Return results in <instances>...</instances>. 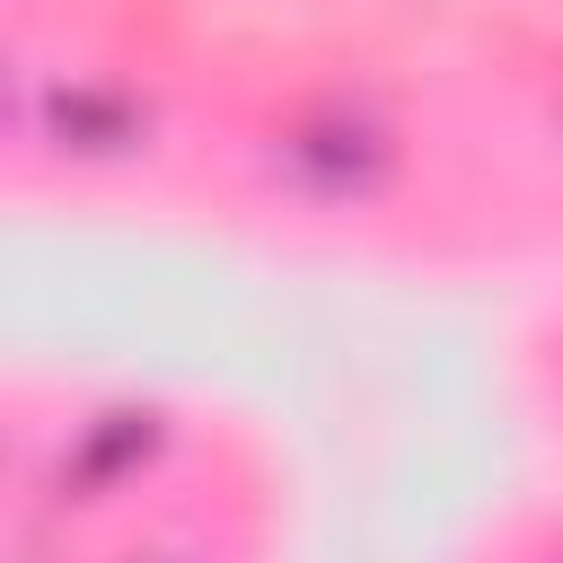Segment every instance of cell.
<instances>
[{
  "instance_id": "6da1fadb",
  "label": "cell",
  "mask_w": 563,
  "mask_h": 563,
  "mask_svg": "<svg viewBox=\"0 0 563 563\" xmlns=\"http://www.w3.org/2000/svg\"><path fill=\"white\" fill-rule=\"evenodd\" d=\"M282 167L308 185V194H378L396 150L378 123H352V114H325V123H299L282 132Z\"/></svg>"
},
{
  "instance_id": "7a4b0ae2",
  "label": "cell",
  "mask_w": 563,
  "mask_h": 563,
  "mask_svg": "<svg viewBox=\"0 0 563 563\" xmlns=\"http://www.w3.org/2000/svg\"><path fill=\"white\" fill-rule=\"evenodd\" d=\"M53 132H62V150H88V158H106V150H132V141H141V114H132L123 97L62 88V97H53Z\"/></svg>"
}]
</instances>
